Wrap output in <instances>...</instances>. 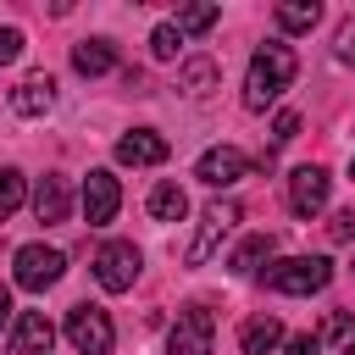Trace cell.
<instances>
[{"label":"cell","mask_w":355,"mask_h":355,"mask_svg":"<svg viewBox=\"0 0 355 355\" xmlns=\"http://www.w3.org/2000/svg\"><path fill=\"white\" fill-rule=\"evenodd\" d=\"M67 344L78 349V355H111V344H116V327H111V316L100 311V305H72L67 311Z\"/></svg>","instance_id":"3957f363"},{"label":"cell","mask_w":355,"mask_h":355,"mask_svg":"<svg viewBox=\"0 0 355 355\" xmlns=\"http://www.w3.org/2000/svg\"><path fill=\"white\" fill-rule=\"evenodd\" d=\"M349 178H355V161H349Z\"/></svg>","instance_id":"4dcf8cb0"},{"label":"cell","mask_w":355,"mask_h":355,"mask_svg":"<svg viewBox=\"0 0 355 355\" xmlns=\"http://www.w3.org/2000/svg\"><path fill=\"white\" fill-rule=\"evenodd\" d=\"M338 55L355 67V17H344V22H338Z\"/></svg>","instance_id":"f1b7e54d"},{"label":"cell","mask_w":355,"mask_h":355,"mask_svg":"<svg viewBox=\"0 0 355 355\" xmlns=\"http://www.w3.org/2000/svg\"><path fill=\"white\" fill-rule=\"evenodd\" d=\"M211 338H216V316L205 305H189L166 333V355H211Z\"/></svg>","instance_id":"52a82bcc"},{"label":"cell","mask_w":355,"mask_h":355,"mask_svg":"<svg viewBox=\"0 0 355 355\" xmlns=\"http://www.w3.org/2000/svg\"><path fill=\"white\" fill-rule=\"evenodd\" d=\"M239 227V205L233 200H216V205H205L200 211V233H194V244L183 250V266H205L216 250H222V239Z\"/></svg>","instance_id":"277c9868"},{"label":"cell","mask_w":355,"mask_h":355,"mask_svg":"<svg viewBox=\"0 0 355 355\" xmlns=\"http://www.w3.org/2000/svg\"><path fill=\"white\" fill-rule=\"evenodd\" d=\"M50 344H55L50 316L44 311H22L17 327H11V355H50Z\"/></svg>","instance_id":"7c38bea8"},{"label":"cell","mask_w":355,"mask_h":355,"mask_svg":"<svg viewBox=\"0 0 355 355\" xmlns=\"http://www.w3.org/2000/svg\"><path fill=\"white\" fill-rule=\"evenodd\" d=\"M333 283V261L327 255H288L266 266V288L272 294H316Z\"/></svg>","instance_id":"7a4b0ae2"},{"label":"cell","mask_w":355,"mask_h":355,"mask_svg":"<svg viewBox=\"0 0 355 355\" xmlns=\"http://www.w3.org/2000/svg\"><path fill=\"white\" fill-rule=\"evenodd\" d=\"M327 239H333V244H344V239H355V211H338V216L327 222Z\"/></svg>","instance_id":"d4e9b609"},{"label":"cell","mask_w":355,"mask_h":355,"mask_svg":"<svg viewBox=\"0 0 355 355\" xmlns=\"http://www.w3.org/2000/svg\"><path fill=\"white\" fill-rule=\"evenodd\" d=\"M22 205V172L17 166H0V222Z\"/></svg>","instance_id":"7402d4cb"},{"label":"cell","mask_w":355,"mask_h":355,"mask_svg":"<svg viewBox=\"0 0 355 355\" xmlns=\"http://www.w3.org/2000/svg\"><path fill=\"white\" fill-rule=\"evenodd\" d=\"M178 44H183V33H178L172 22H161V28L150 33V55H155V61H172V55H178Z\"/></svg>","instance_id":"603a6c76"},{"label":"cell","mask_w":355,"mask_h":355,"mask_svg":"<svg viewBox=\"0 0 355 355\" xmlns=\"http://www.w3.org/2000/svg\"><path fill=\"white\" fill-rule=\"evenodd\" d=\"M94 283H100L105 294H128V288L139 283V244H128V239L100 244V250H94Z\"/></svg>","instance_id":"5b68a950"},{"label":"cell","mask_w":355,"mask_h":355,"mask_svg":"<svg viewBox=\"0 0 355 355\" xmlns=\"http://www.w3.org/2000/svg\"><path fill=\"white\" fill-rule=\"evenodd\" d=\"M6 322H11V288L0 283V327H6Z\"/></svg>","instance_id":"f546056e"},{"label":"cell","mask_w":355,"mask_h":355,"mask_svg":"<svg viewBox=\"0 0 355 355\" xmlns=\"http://www.w3.org/2000/svg\"><path fill=\"white\" fill-rule=\"evenodd\" d=\"M150 216H155V222H183V216H189V194H183L178 183H155V189H150Z\"/></svg>","instance_id":"d6986e66"},{"label":"cell","mask_w":355,"mask_h":355,"mask_svg":"<svg viewBox=\"0 0 355 355\" xmlns=\"http://www.w3.org/2000/svg\"><path fill=\"white\" fill-rule=\"evenodd\" d=\"M216 17H222V6H178V33H205V28H216Z\"/></svg>","instance_id":"44dd1931"},{"label":"cell","mask_w":355,"mask_h":355,"mask_svg":"<svg viewBox=\"0 0 355 355\" xmlns=\"http://www.w3.org/2000/svg\"><path fill=\"white\" fill-rule=\"evenodd\" d=\"M50 105H55V78L50 72H33V78H22L11 89V111L17 116H44Z\"/></svg>","instance_id":"4fadbf2b"},{"label":"cell","mask_w":355,"mask_h":355,"mask_svg":"<svg viewBox=\"0 0 355 355\" xmlns=\"http://www.w3.org/2000/svg\"><path fill=\"white\" fill-rule=\"evenodd\" d=\"M72 67H78L83 78H105V72L116 67L111 39H83V44H72Z\"/></svg>","instance_id":"2e32d148"},{"label":"cell","mask_w":355,"mask_h":355,"mask_svg":"<svg viewBox=\"0 0 355 355\" xmlns=\"http://www.w3.org/2000/svg\"><path fill=\"white\" fill-rule=\"evenodd\" d=\"M272 17H277L283 33H311V28L322 22V6H316V0H288V6H277Z\"/></svg>","instance_id":"ffe728a7"},{"label":"cell","mask_w":355,"mask_h":355,"mask_svg":"<svg viewBox=\"0 0 355 355\" xmlns=\"http://www.w3.org/2000/svg\"><path fill=\"white\" fill-rule=\"evenodd\" d=\"M294 72H300L294 50H288L283 39H266V44L250 55V72H244V111H266V105L294 83Z\"/></svg>","instance_id":"6da1fadb"},{"label":"cell","mask_w":355,"mask_h":355,"mask_svg":"<svg viewBox=\"0 0 355 355\" xmlns=\"http://www.w3.org/2000/svg\"><path fill=\"white\" fill-rule=\"evenodd\" d=\"M294 133H300V116H294V111H277V122H272V144H288Z\"/></svg>","instance_id":"cb8c5ba5"},{"label":"cell","mask_w":355,"mask_h":355,"mask_svg":"<svg viewBox=\"0 0 355 355\" xmlns=\"http://www.w3.org/2000/svg\"><path fill=\"white\" fill-rule=\"evenodd\" d=\"M17 55H22V33L17 28H0V67H11Z\"/></svg>","instance_id":"484cf974"},{"label":"cell","mask_w":355,"mask_h":355,"mask_svg":"<svg viewBox=\"0 0 355 355\" xmlns=\"http://www.w3.org/2000/svg\"><path fill=\"white\" fill-rule=\"evenodd\" d=\"M61 272H67V255H61V250H50V244H22V250H17V266H11L17 288H28V294L55 288V283H61Z\"/></svg>","instance_id":"8992f818"},{"label":"cell","mask_w":355,"mask_h":355,"mask_svg":"<svg viewBox=\"0 0 355 355\" xmlns=\"http://www.w3.org/2000/svg\"><path fill=\"white\" fill-rule=\"evenodd\" d=\"M316 349H322V338H316V333H294V338L283 344V355H316Z\"/></svg>","instance_id":"83f0119b"},{"label":"cell","mask_w":355,"mask_h":355,"mask_svg":"<svg viewBox=\"0 0 355 355\" xmlns=\"http://www.w3.org/2000/svg\"><path fill=\"white\" fill-rule=\"evenodd\" d=\"M67 211H72V189H67V178L44 172L39 189H33V216L50 227V222H67Z\"/></svg>","instance_id":"5bb4252c"},{"label":"cell","mask_w":355,"mask_h":355,"mask_svg":"<svg viewBox=\"0 0 355 355\" xmlns=\"http://www.w3.org/2000/svg\"><path fill=\"white\" fill-rule=\"evenodd\" d=\"M116 205H122L116 178H111L105 166H94V172L83 178V222H89V227H105V222L116 216Z\"/></svg>","instance_id":"9c48e42d"},{"label":"cell","mask_w":355,"mask_h":355,"mask_svg":"<svg viewBox=\"0 0 355 355\" xmlns=\"http://www.w3.org/2000/svg\"><path fill=\"white\" fill-rule=\"evenodd\" d=\"M244 172H250V155L233 150V144H216V150H205V155L194 161V178H200L205 189H233Z\"/></svg>","instance_id":"ba28073f"},{"label":"cell","mask_w":355,"mask_h":355,"mask_svg":"<svg viewBox=\"0 0 355 355\" xmlns=\"http://www.w3.org/2000/svg\"><path fill=\"white\" fill-rule=\"evenodd\" d=\"M116 161L122 166H161L166 161V139L155 128H133V133L116 139Z\"/></svg>","instance_id":"8fae6325"},{"label":"cell","mask_w":355,"mask_h":355,"mask_svg":"<svg viewBox=\"0 0 355 355\" xmlns=\"http://www.w3.org/2000/svg\"><path fill=\"white\" fill-rule=\"evenodd\" d=\"M272 250H277V239H272V233H250V239L233 250V261H227V266H233L239 277H250V272H261V261L272 266Z\"/></svg>","instance_id":"ac0fdd59"},{"label":"cell","mask_w":355,"mask_h":355,"mask_svg":"<svg viewBox=\"0 0 355 355\" xmlns=\"http://www.w3.org/2000/svg\"><path fill=\"white\" fill-rule=\"evenodd\" d=\"M322 205H327V172L322 166H294V178H288V211L300 222H311Z\"/></svg>","instance_id":"30bf717a"},{"label":"cell","mask_w":355,"mask_h":355,"mask_svg":"<svg viewBox=\"0 0 355 355\" xmlns=\"http://www.w3.org/2000/svg\"><path fill=\"white\" fill-rule=\"evenodd\" d=\"M349 322H355L349 311H333V316L322 322V333H316V338H344V333H349Z\"/></svg>","instance_id":"4316f807"},{"label":"cell","mask_w":355,"mask_h":355,"mask_svg":"<svg viewBox=\"0 0 355 355\" xmlns=\"http://www.w3.org/2000/svg\"><path fill=\"white\" fill-rule=\"evenodd\" d=\"M277 344H283V322L277 316H250L244 333H239V349L244 355H272Z\"/></svg>","instance_id":"9a60e30c"},{"label":"cell","mask_w":355,"mask_h":355,"mask_svg":"<svg viewBox=\"0 0 355 355\" xmlns=\"http://www.w3.org/2000/svg\"><path fill=\"white\" fill-rule=\"evenodd\" d=\"M344 355H355V344H349V349H344Z\"/></svg>","instance_id":"1f68e13d"},{"label":"cell","mask_w":355,"mask_h":355,"mask_svg":"<svg viewBox=\"0 0 355 355\" xmlns=\"http://www.w3.org/2000/svg\"><path fill=\"white\" fill-rule=\"evenodd\" d=\"M178 89H183L189 100H205V94L216 89V61H211V55H189V61L178 67Z\"/></svg>","instance_id":"e0dca14e"}]
</instances>
